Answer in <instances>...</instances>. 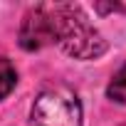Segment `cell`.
Here are the masks:
<instances>
[{
	"label": "cell",
	"instance_id": "obj_1",
	"mask_svg": "<svg viewBox=\"0 0 126 126\" xmlns=\"http://www.w3.org/2000/svg\"><path fill=\"white\" fill-rule=\"evenodd\" d=\"M49 13L54 42L74 59H99L109 45L79 5H54Z\"/></svg>",
	"mask_w": 126,
	"mask_h": 126
},
{
	"label": "cell",
	"instance_id": "obj_2",
	"mask_svg": "<svg viewBox=\"0 0 126 126\" xmlns=\"http://www.w3.org/2000/svg\"><path fill=\"white\" fill-rule=\"evenodd\" d=\"M32 126H82V104L69 87H49L32 104Z\"/></svg>",
	"mask_w": 126,
	"mask_h": 126
},
{
	"label": "cell",
	"instance_id": "obj_3",
	"mask_svg": "<svg viewBox=\"0 0 126 126\" xmlns=\"http://www.w3.org/2000/svg\"><path fill=\"white\" fill-rule=\"evenodd\" d=\"M49 42H54V32H52L47 8L30 10L22 20V27H20V47L27 49V52H35V49H42Z\"/></svg>",
	"mask_w": 126,
	"mask_h": 126
},
{
	"label": "cell",
	"instance_id": "obj_4",
	"mask_svg": "<svg viewBox=\"0 0 126 126\" xmlns=\"http://www.w3.org/2000/svg\"><path fill=\"white\" fill-rule=\"evenodd\" d=\"M15 84H17V72L13 67V62L0 57V101L15 89Z\"/></svg>",
	"mask_w": 126,
	"mask_h": 126
},
{
	"label": "cell",
	"instance_id": "obj_5",
	"mask_svg": "<svg viewBox=\"0 0 126 126\" xmlns=\"http://www.w3.org/2000/svg\"><path fill=\"white\" fill-rule=\"evenodd\" d=\"M106 96H109L111 101L126 106V64L111 77V82H109V87H106Z\"/></svg>",
	"mask_w": 126,
	"mask_h": 126
}]
</instances>
